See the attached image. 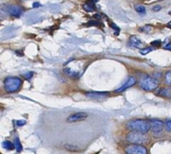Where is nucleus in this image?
I'll use <instances>...</instances> for the list:
<instances>
[{
    "mask_svg": "<svg viewBox=\"0 0 171 154\" xmlns=\"http://www.w3.org/2000/svg\"><path fill=\"white\" fill-rule=\"evenodd\" d=\"M149 121L150 122L151 130H152L153 135L154 137H156V138L159 137L163 133V128L165 126L164 122L159 119H150Z\"/></svg>",
    "mask_w": 171,
    "mask_h": 154,
    "instance_id": "5",
    "label": "nucleus"
},
{
    "mask_svg": "<svg viewBox=\"0 0 171 154\" xmlns=\"http://www.w3.org/2000/svg\"><path fill=\"white\" fill-rule=\"evenodd\" d=\"M169 15H171V11L169 12Z\"/></svg>",
    "mask_w": 171,
    "mask_h": 154,
    "instance_id": "30",
    "label": "nucleus"
},
{
    "mask_svg": "<svg viewBox=\"0 0 171 154\" xmlns=\"http://www.w3.org/2000/svg\"><path fill=\"white\" fill-rule=\"evenodd\" d=\"M127 128L132 131H136L142 133H147L151 129V125L149 121L145 119H133L128 122Z\"/></svg>",
    "mask_w": 171,
    "mask_h": 154,
    "instance_id": "1",
    "label": "nucleus"
},
{
    "mask_svg": "<svg viewBox=\"0 0 171 154\" xmlns=\"http://www.w3.org/2000/svg\"><path fill=\"white\" fill-rule=\"evenodd\" d=\"M142 1H144V0H142Z\"/></svg>",
    "mask_w": 171,
    "mask_h": 154,
    "instance_id": "31",
    "label": "nucleus"
},
{
    "mask_svg": "<svg viewBox=\"0 0 171 154\" xmlns=\"http://www.w3.org/2000/svg\"><path fill=\"white\" fill-rule=\"evenodd\" d=\"M165 83L168 86H171V71L165 73Z\"/></svg>",
    "mask_w": 171,
    "mask_h": 154,
    "instance_id": "17",
    "label": "nucleus"
},
{
    "mask_svg": "<svg viewBox=\"0 0 171 154\" xmlns=\"http://www.w3.org/2000/svg\"><path fill=\"white\" fill-rule=\"evenodd\" d=\"M127 142L132 144H147L149 142V137L146 135V133H142L139 132L131 131L126 135Z\"/></svg>",
    "mask_w": 171,
    "mask_h": 154,
    "instance_id": "2",
    "label": "nucleus"
},
{
    "mask_svg": "<svg viewBox=\"0 0 171 154\" xmlns=\"http://www.w3.org/2000/svg\"><path fill=\"white\" fill-rule=\"evenodd\" d=\"M151 44L153 45V46H160V44H161V42L160 40H156V41H154V42H152Z\"/></svg>",
    "mask_w": 171,
    "mask_h": 154,
    "instance_id": "22",
    "label": "nucleus"
},
{
    "mask_svg": "<svg viewBox=\"0 0 171 154\" xmlns=\"http://www.w3.org/2000/svg\"><path fill=\"white\" fill-rule=\"evenodd\" d=\"M88 117V114L84 112H80V113H76V114H71L70 116L68 117L67 118V122H80V121H84Z\"/></svg>",
    "mask_w": 171,
    "mask_h": 154,
    "instance_id": "7",
    "label": "nucleus"
},
{
    "mask_svg": "<svg viewBox=\"0 0 171 154\" xmlns=\"http://www.w3.org/2000/svg\"><path fill=\"white\" fill-rule=\"evenodd\" d=\"M167 27H168V28H169V29H171V21L168 23V24H167Z\"/></svg>",
    "mask_w": 171,
    "mask_h": 154,
    "instance_id": "28",
    "label": "nucleus"
},
{
    "mask_svg": "<svg viewBox=\"0 0 171 154\" xmlns=\"http://www.w3.org/2000/svg\"><path fill=\"white\" fill-rule=\"evenodd\" d=\"M65 148H67L68 150H70V151H76V150H78V148H77V147L73 145H70V144L65 146Z\"/></svg>",
    "mask_w": 171,
    "mask_h": 154,
    "instance_id": "21",
    "label": "nucleus"
},
{
    "mask_svg": "<svg viewBox=\"0 0 171 154\" xmlns=\"http://www.w3.org/2000/svg\"><path fill=\"white\" fill-rule=\"evenodd\" d=\"M162 9V8H161V6L156 5V6H154V8H153V11H154V12L160 11V9Z\"/></svg>",
    "mask_w": 171,
    "mask_h": 154,
    "instance_id": "23",
    "label": "nucleus"
},
{
    "mask_svg": "<svg viewBox=\"0 0 171 154\" xmlns=\"http://www.w3.org/2000/svg\"><path fill=\"white\" fill-rule=\"evenodd\" d=\"M165 49H167V50H169V51H171V44L169 43V44H166L165 46L164 47Z\"/></svg>",
    "mask_w": 171,
    "mask_h": 154,
    "instance_id": "26",
    "label": "nucleus"
},
{
    "mask_svg": "<svg viewBox=\"0 0 171 154\" xmlns=\"http://www.w3.org/2000/svg\"><path fill=\"white\" fill-rule=\"evenodd\" d=\"M85 95L88 98L100 100V99L106 98L107 97H109V93H106V92H89V93H86Z\"/></svg>",
    "mask_w": 171,
    "mask_h": 154,
    "instance_id": "9",
    "label": "nucleus"
},
{
    "mask_svg": "<svg viewBox=\"0 0 171 154\" xmlns=\"http://www.w3.org/2000/svg\"><path fill=\"white\" fill-rule=\"evenodd\" d=\"M156 95L165 97V98H171V87L161 88V89H160V90L157 92Z\"/></svg>",
    "mask_w": 171,
    "mask_h": 154,
    "instance_id": "12",
    "label": "nucleus"
},
{
    "mask_svg": "<svg viewBox=\"0 0 171 154\" xmlns=\"http://www.w3.org/2000/svg\"><path fill=\"white\" fill-rule=\"evenodd\" d=\"M14 146H15V149H16L17 152H20L23 150L22 144H21L20 141H19V139H18V137H16L14 140Z\"/></svg>",
    "mask_w": 171,
    "mask_h": 154,
    "instance_id": "16",
    "label": "nucleus"
},
{
    "mask_svg": "<svg viewBox=\"0 0 171 154\" xmlns=\"http://www.w3.org/2000/svg\"><path fill=\"white\" fill-rule=\"evenodd\" d=\"M154 50V48H142V49H140V53L141 54H143V55H145V54H147V53H149V52H152Z\"/></svg>",
    "mask_w": 171,
    "mask_h": 154,
    "instance_id": "18",
    "label": "nucleus"
},
{
    "mask_svg": "<svg viewBox=\"0 0 171 154\" xmlns=\"http://www.w3.org/2000/svg\"><path fill=\"white\" fill-rule=\"evenodd\" d=\"M83 9L87 12H93L95 10V5L93 2H88V3H84L83 5Z\"/></svg>",
    "mask_w": 171,
    "mask_h": 154,
    "instance_id": "13",
    "label": "nucleus"
},
{
    "mask_svg": "<svg viewBox=\"0 0 171 154\" xmlns=\"http://www.w3.org/2000/svg\"><path fill=\"white\" fill-rule=\"evenodd\" d=\"M6 11L9 13V14L14 17H20V15L23 13V9L21 7L18 5H9L6 7Z\"/></svg>",
    "mask_w": 171,
    "mask_h": 154,
    "instance_id": "8",
    "label": "nucleus"
},
{
    "mask_svg": "<svg viewBox=\"0 0 171 154\" xmlns=\"http://www.w3.org/2000/svg\"><path fill=\"white\" fill-rule=\"evenodd\" d=\"M90 1H92L93 3H97V2H99V0H90Z\"/></svg>",
    "mask_w": 171,
    "mask_h": 154,
    "instance_id": "29",
    "label": "nucleus"
},
{
    "mask_svg": "<svg viewBox=\"0 0 171 154\" xmlns=\"http://www.w3.org/2000/svg\"><path fill=\"white\" fill-rule=\"evenodd\" d=\"M165 130L169 133H171V120L169 121H167V122L165 123Z\"/></svg>",
    "mask_w": 171,
    "mask_h": 154,
    "instance_id": "19",
    "label": "nucleus"
},
{
    "mask_svg": "<svg viewBox=\"0 0 171 154\" xmlns=\"http://www.w3.org/2000/svg\"><path fill=\"white\" fill-rule=\"evenodd\" d=\"M129 44H130V46L137 48H140L143 46V43L137 38L136 36H131L129 38Z\"/></svg>",
    "mask_w": 171,
    "mask_h": 154,
    "instance_id": "11",
    "label": "nucleus"
},
{
    "mask_svg": "<svg viewBox=\"0 0 171 154\" xmlns=\"http://www.w3.org/2000/svg\"><path fill=\"white\" fill-rule=\"evenodd\" d=\"M3 147L6 150H9V151H11L14 148H15L14 143H11L10 141H4L3 143Z\"/></svg>",
    "mask_w": 171,
    "mask_h": 154,
    "instance_id": "14",
    "label": "nucleus"
},
{
    "mask_svg": "<svg viewBox=\"0 0 171 154\" xmlns=\"http://www.w3.org/2000/svg\"><path fill=\"white\" fill-rule=\"evenodd\" d=\"M4 88L8 93H14L20 88L22 85V80L16 77L6 78L3 81Z\"/></svg>",
    "mask_w": 171,
    "mask_h": 154,
    "instance_id": "4",
    "label": "nucleus"
},
{
    "mask_svg": "<svg viewBox=\"0 0 171 154\" xmlns=\"http://www.w3.org/2000/svg\"><path fill=\"white\" fill-rule=\"evenodd\" d=\"M24 124H26V122L24 120H20V121H17V125L18 126H23Z\"/></svg>",
    "mask_w": 171,
    "mask_h": 154,
    "instance_id": "24",
    "label": "nucleus"
},
{
    "mask_svg": "<svg viewBox=\"0 0 171 154\" xmlns=\"http://www.w3.org/2000/svg\"><path fill=\"white\" fill-rule=\"evenodd\" d=\"M134 9H135V11H137L139 13H146V9H145V6H143L142 4H136L134 6Z\"/></svg>",
    "mask_w": 171,
    "mask_h": 154,
    "instance_id": "15",
    "label": "nucleus"
},
{
    "mask_svg": "<svg viewBox=\"0 0 171 154\" xmlns=\"http://www.w3.org/2000/svg\"><path fill=\"white\" fill-rule=\"evenodd\" d=\"M33 75H34V73H33L32 72H29V73H28L27 74H25V78L28 79H30L33 77Z\"/></svg>",
    "mask_w": 171,
    "mask_h": 154,
    "instance_id": "25",
    "label": "nucleus"
},
{
    "mask_svg": "<svg viewBox=\"0 0 171 154\" xmlns=\"http://www.w3.org/2000/svg\"><path fill=\"white\" fill-rule=\"evenodd\" d=\"M99 24H101V23L96 20H91L88 23L89 26H99Z\"/></svg>",
    "mask_w": 171,
    "mask_h": 154,
    "instance_id": "20",
    "label": "nucleus"
},
{
    "mask_svg": "<svg viewBox=\"0 0 171 154\" xmlns=\"http://www.w3.org/2000/svg\"><path fill=\"white\" fill-rule=\"evenodd\" d=\"M126 154H148V150L145 146L139 144H130L125 148Z\"/></svg>",
    "mask_w": 171,
    "mask_h": 154,
    "instance_id": "6",
    "label": "nucleus"
},
{
    "mask_svg": "<svg viewBox=\"0 0 171 154\" xmlns=\"http://www.w3.org/2000/svg\"><path fill=\"white\" fill-rule=\"evenodd\" d=\"M41 4L39 3H34L33 4V8H38V7H40Z\"/></svg>",
    "mask_w": 171,
    "mask_h": 154,
    "instance_id": "27",
    "label": "nucleus"
},
{
    "mask_svg": "<svg viewBox=\"0 0 171 154\" xmlns=\"http://www.w3.org/2000/svg\"><path fill=\"white\" fill-rule=\"evenodd\" d=\"M136 83V79L134 77H129V79L127 80V82L125 83V84H123L121 86V87H119L118 89H116V93H120V92H123V91L126 90L129 87H132L133 85Z\"/></svg>",
    "mask_w": 171,
    "mask_h": 154,
    "instance_id": "10",
    "label": "nucleus"
},
{
    "mask_svg": "<svg viewBox=\"0 0 171 154\" xmlns=\"http://www.w3.org/2000/svg\"><path fill=\"white\" fill-rule=\"evenodd\" d=\"M160 82L155 78L145 76L139 80V86L145 91H154L159 87Z\"/></svg>",
    "mask_w": 171,
    "mask_h": 154,
    "instance_id": "3",
    "label": "nucleus"
}]
</instances>
